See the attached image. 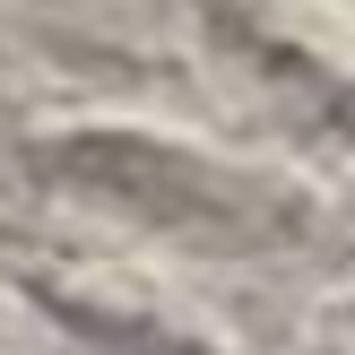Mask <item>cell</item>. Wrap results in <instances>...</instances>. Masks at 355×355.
<instances>
[{
    "instance_id": "6da1fadb",
    "label": "cell",
    "mask_w": 355,
    "mask_h": 355,
    "mask_svg": "<svg viewBox=\"0 0 355 355\" xmlns=\"http://www.w3.org/2000/svg\"><path fill=\"white\" fill-rule=\"evenodd\" d=\"M35 191H52L61 208L121 225V234L173 243V252H286L304 243V200L269 173L234 165V156L200 148L182 130H148V121H78L26 148Z\"/></svg>"
},
{
    "instance_id": "7a4b0ae2",
    "label": "cell",
    "mask_w": 355,
    "mask_h": 355,
    "mask_svg": "<svg viewBox=\"0 0 355 355\" xmlns=\"http://www.w3.org/2000/svg\"><path fill=\"white\" fill-rule=\"evenodd\" d=\"M35 312H52V321L69 329L78 347H96V355H217L208 338H191V329H173L165 312H139V304H96V295H52V286H35Z\"/></svg>"
}]
</instances>
